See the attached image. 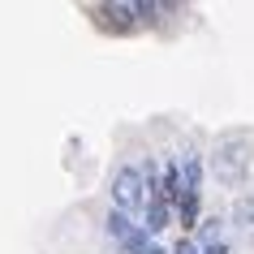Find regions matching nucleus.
<instances>
[{
  "instance_id": "1",
  "label": "nucleus",
  "mask_w": 254,
  "mask_h": 254,
  "mask_svg": "<svg viewBox=\"0 0 254 254\" xmlns=\"http://www.w3.org/2000/svg\"><path fill=\"white\" fill-rule=\"evenodd\" d=\"M250 173V134H224L215 142V177L224 186H241Z\"/></svg>"
},
{
  "instance_id": "2",
  "label": "nucleus",
  "mask_w": 254,
  "mask_h": 254,
  "mask_svg": "<svg viewBox=\"0 0 254 254\" xmlns=\"http://www.w3.org/2000/svg\"><path fill=\"white\" fill-rule=\"evenodd\" d=\"M151 168H121L112 177V198H117L121 211H138L151 202Z\"/></svg>"
},
{
  "instance_id": "3",
  "label": "nucleus",
  "mask_w": 254,
  "mask_h": 254,
  "mask_svg": "<svg viewBox=\"0 0 254 254\" xmlns=\"http://www.w3.org/2000/svg\"><path fill=\"white\" fill-rule=\"evenodd\" d=\"M99 17H108V26L117 30H129L138 17V4H99Z\"/></svg>"
},
{
  "instance_id": "4",
  "label": "nucleus",
  "mask_w": 254,
  "mask_h": 254,
  "mask_svg": "<svg viewBox=\"0 0 254 254\" xmlns=\"http://www.w3.org/2000/svg\"><path fill=\"white\" fill-rule=\"evenodd\" d=\"M108 233H112V237H117L121 246H129V241H134L138 233H142V228H134V224H129V215H125V211H112V215H108Z\"/></svg>"
},
{
  "instance_id": "5",
  "label": "nucleus",
  "mask_w": 254,
  "mask_h": 254,
  "mask_svg": "<svg viewBox=\"0 0 254 254\" xmlns=\"http://www.w3.org/2000/svg\"><path fill=\"white\" fill-rule=\"evenodd\" d=\"M125 250H129V254H160V246H155V241H151L147 233H138V237L129 241V246H125Z\"/></svg>"
},
{
  "instance_id": "6",
  "label": "nucleus",
  "mask_w": 254,
  "mask_h": 254,
  "mask_svg": "<svg viewBox=\"0 0 254 254\" xmlns=\"http://www.w3.org/2000/svg\"><path fill=\"white\" fill-rule=\"evenodd\" d=\"M237 215H241V220H250V215H254V202H241V207H237Z\"/></svg>"
},
{
  "instance_id": "7",
  "label": "nucleus",
  "mask_w": 254,
  "mask_h": 254,
  "mask_svg": "<svg viewBox=\"0 0 254 254\" xmlns=\"http://www.w3.org/2000/svg\"><path fill=\"white\" fill-rule=\"evenodd\" d=\"M202 254H224V246H211V250H202Z\"/></svg>"
}]
</instances>
